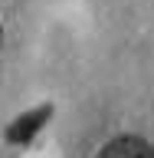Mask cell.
Masks as SVG:
<instances>
[{
	"instance_id": "cell-1",
	"label": "cell",
	"mask_w": 154,
	"mask_h": 158,
	"mask_svg": "<svg viewBox=\"0 0 154 158\" xmlns=\"http://www.w3.org/2000/svg\"><path fill=\"white\" fill-rule=\"evenodd\" d=\"M53 115V106H39L33 109V112H23V115L13 122V125L7 128V142H13V145H23V142H30V138L36 135L39 128L46 125V118Z\"/></svg>"
},
{
	"instance_id": "cell-2",
	"label": "cell",
	"mask_w": 154,
	"mask_h": 158,
	"mask_svg": "<svg viewBox=\"0 0 154 158\" xmlns=\"http://www.w3.org/2000/svg\"><path fill=\"white\" fill-rule=\"evenodd\" d=\"M98 158H154V148L138 135H121V138H112Z\"/></svg>"
}]
</instances>
